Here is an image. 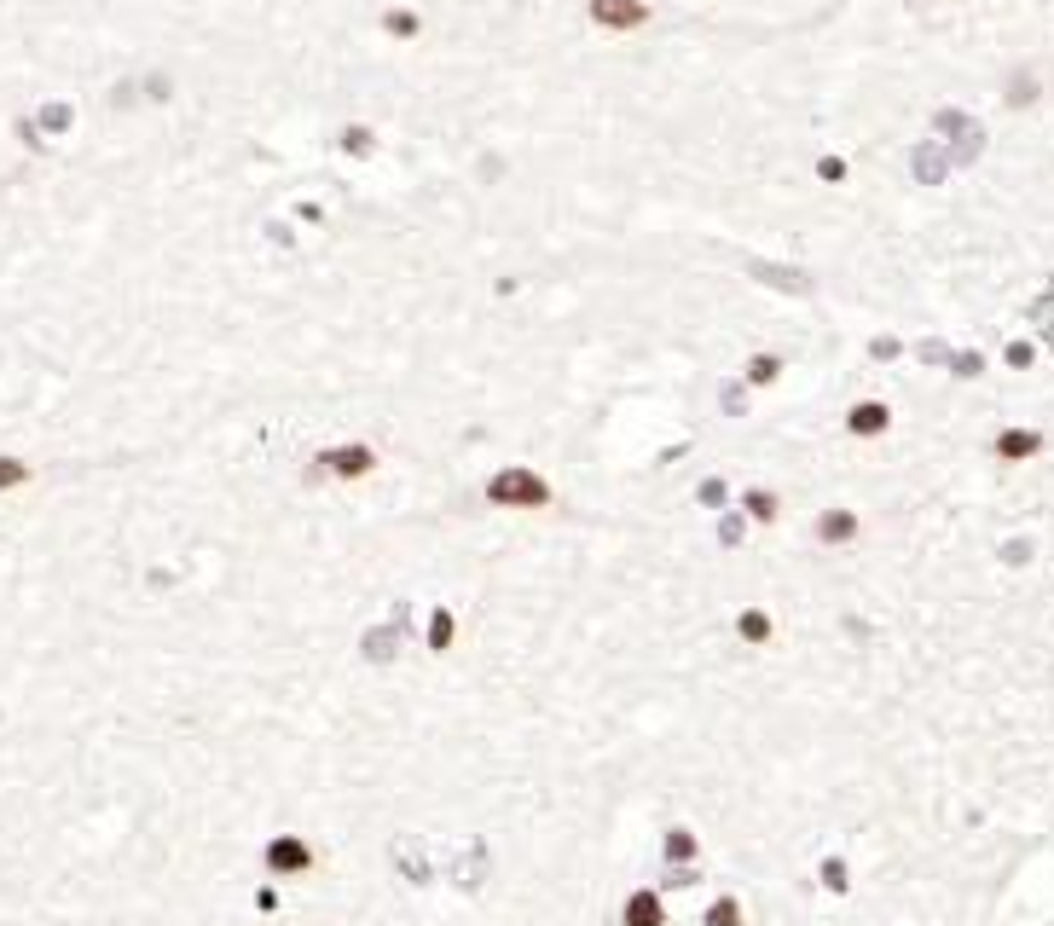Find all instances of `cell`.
Segmentation results:
<instances>
[{"instance_id": "3", "label": "cell", "mask_w": 1054, "mask_h": 926, "mask_svg": "<svg viewBox=\"0 0 1054 926\" xmlns=\"http://www.w3.org/2000/svg\"><path fill=\"white\" fill-rule=\"evenodd\" d=\"M319 463H325L331 475H348V481H354V475H365V469L377 463V452H371V446H336V452H325Z\"/></svg>"}, {"instance_id": "5", "label": "cell", "mask_w": 1054, "mask_h": 926, "mask_svg": "<svg viewBox=\"0 0 1054 926\" xmlns=\"http://www.w3.org/2000/svg\"><path fill=\"white\" fill-rule=\"evenodd\" d=\"M29 469L24 463H12V458H0V487H18V481H24Z\"/></svg>"}, {"instance_id": "1", "label": "cell", "mask_w": 1054, "mask_h": 926, "mask_svg": "<svg viewBox=\"0 0 1054 926\" xmlns=\"http://www.w3.org/2000/svg\"><path fill=\"white\" fill-rule=\"evenodd\" d=\"M591 18L603 29H638L649 18V0H591Z\"/></svg>"}, {"instance_id": "2", "label": "cell", "mask_w": 1054, "mask_h": 926, "mask_svg": "<svg viewBox=\"0 0 1054 926\" xmlns=\"http://www.w3.org/2000/svg\"><path fill=\"white\" fill-rule=\"evenodd\" d=\"M493 498H499V504H539V498H545V481H533V475H527V469H504L499 481H493Z\"/></svg>"}, {"instance_id": "4", "label": "cell", "mask_w": 1054, "mask_h": 926, "mask_svg": "<svg viewBox=\"0 0 1054 926\" xmlns=\"http://www.w3.org/2000/svg\"><path fill=\"white\" fill-rule=\"evenodd\" d=\"M881 423H887V411H881V406H858V411H852V429H858V435H875Z\"/></svg>"}]
</instances>
